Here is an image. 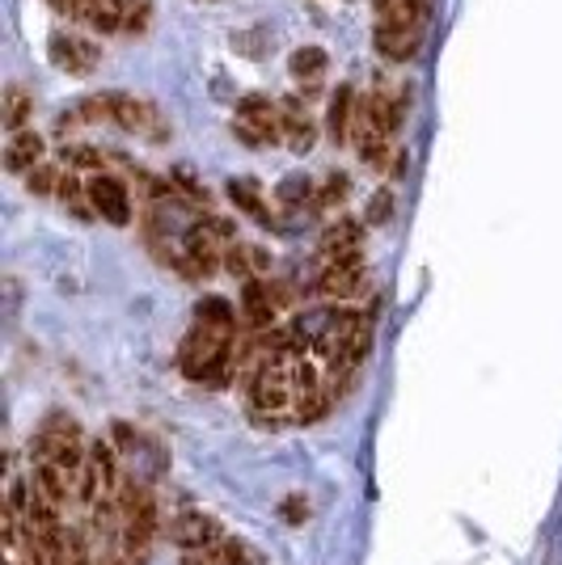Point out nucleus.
Listing matches in <instances>:
<instances>
[{"mask_svg":"<svg viewBox=\"0 0 562 565\" xmlns=\"http://www.w3.org/2000/svg\"><path fill=\"white\" fill-rule=\"evenodd\" d=\"M314 194H318V187L309 182V178H301V174H292V178H283L280 190H276V198H280L288 211H301L305 203L314 207Z\"/></svg>","mask_w":562,"mask_h":565,"instance_id":"nucleus-17","label":"nucleus"},{"mask_svg":"<svg viewBox=\"0 0 562 565\" xmlns=\"http://www.w3.org/2000/svg\"><path fill=\"white\" fill-rule=\"evenodd\" d=\"M318 292L325 300H352L363 292V254H339V258H325L318 274Z\"/></svg>","mask_w":562,"mask_h":565,"instance_id":"nucleus-6","label":"nucleus"},{"mask_svg":"<svg viewBox=\"0 0 562 565\" xmlns=\"http://www.w3.org/2000/svg\"><path fill=\"white\" fill-rule=\"evenodd\" d=\"M30 114H35V98H30L22 85H9V89H4V127H9V131H22Z\"/></svg>","mask_w":562,"mask_h":565,"instance_id":"nucleus-16","label":"nucleus"},{"mask_svg":"<svg viewBox=\"0 0 562 565\" xmlns=\"http://www.w3.org/2000/svg\"><path fill=\"white\" fill-rule=\"evenodd\" d=\"M280 312H283V304L271 279H245V283H241V330H245V334L271 330V325L280 321Z\"/></svg>","mask_w":562,"mask_h":565,"instance_id":"nucleus-4","label":"nucleus"},{"mask_svg":"<svg viewBox=\"0 0 562 565\" xmlns=\"http://www.w3.org/2000/svg\"><path fill=\"white\" fill-rule=\"evenodd\" d=\"M389 211H394V194H389V190H376L372 203H368V224H385Z\"/></svg>","mask_w":562,"mask_h":565,"instance_id":"nucleus-22","label":"nucleus"},{"mask_svg":"<svg viewBox=\"0 0 562 565\" xmlns=\"http://www.w3.org/2000/svg\"><path fill=\"white\" fill-rule=\"evenodd\" d=\"M305 515H309V506H305L301 498H288V502H283V519H288V524H305Z\"/></svg>","mask_w":562,"mask_h":565,"instance_id":"nucleus-23","label":"nucleus"},{"mask_svg":"<svg viewBox=\"0 0 562 565\" xmlns=\"http://www.w3.org/2000/svg\"><path fill=\"white\" fill-rule=\"evenodd\" d=\"M60 178H64V169H60V165H51V160H39V165H35V169L26 174V190L47 198V194H55V190H60Z\"/></svg>","mask_w":562,"mask_h":565,"instance_id":"nucleus-21","label":"nucleus"},{"mask_svg":"<svg viewBox=\"0 0 562 565\" xmlns=\"http://www.w3.org/2000/svg\"><path fill=\"white\" fill-rule=\"evenodd\" d=\"M47 55H51V64H55L60 73H68V76H89L102 64V47H98L93 38L73 35V30H55L51 42H47Z\"/></svg>","mask_w":562,"mask_h":565,"instance_id":"nucleus-5","label":"nucleus"},{"mask_svg":"<svg viewBox=\"0 0 562 565\" xmlns=\"http://www.w3.org/2000/svg\"><path fill=\"white\" fill-rule=\"evenodd\" d=\"M233 136H238L245 149H271L283 140V111L280 102L263 98V93H250L238 102V118H233Z\"/></svg>","mask_w":562,"mask_h":565,"instance_id":"nucleus-2","label":"nucleus"},{"mask_svg":"<svg viewBox=\"0 0 562 565\" xmlns=\"http://www.w3.org/2000/svg\"><path fill=\"white\" fill-rule=\"evenodd\" d=\"M165 536H169V544H178L182 553H195V549L220 544V540H225V528H220V519H212V515H203V511H182V515H174V519L165 524Z\"/></svg>","mask_w":562,"mask_h":565,"instance_id":"nucleus-8","label":"nucleus"},{"mask_svg":"<svg viewBox=\"0 0 562 565\" xmlns=\"http://www.w3.org/2000/svg\"><path fill=\"white\" fill-rule=\"evenodd\" d=\"M356 106H360L356 89H352V85H339V89H334V98H330V106H325V136H330L334 144H352Z\"/></svg>","mask_w":562,"mask_h":565,"instance_id":"nucleus-9","label":"nucleus"},{"mask_svg":"<svg viewBox=\"0 0 562 565\" xmlns=\"http://www.w3.org/2000/svg\"><path fill=\"white\" fill-rule=\"evenodd\" d=\"M47 156V144L35 127H22V131H9V144H4V169L9 174H30Z\"/></svg>","mask_w":562,"mask_h":565,"instance_id":"nucleus-10","label":"nucleus"},{"mask_svg":"<svg viewBox=\"0 0 562 565\" xmlns=\"http://www.w3.org/2000/svg\"><path fill=\"white\" fill-rule=\"evenodd\" d=\"M111 123L149 140V144H165L169 140V118L157 111V102L136 98V93H111Z\"/></svg>","mask_w":562,"mask_h":565,"instance_id":"nucleus-3","label":"nucleus"},{"mask_svg":"<svg viewBox=\"0 0 562 565\" xmlns=\"http://www.w3.org/2000/svg\"><path fill=\"white\" fill-rule=\"evenodd\" d=\"M60 156H64V165H68V169H93V174L111 165V152L93 149V144H64Z\"/></svg>","mask_w":562,"mask_h":565,"instance_id":"nucleus-19","label":"nucleus"},{"mask_svg":"<svg viewBox=\"0 0 562 565\" xmlns=\"http://www.w3.org/2000/svg\"><path fill=\"white\" fill-rule=\"evenodd\" d=\"M363 241V224L360 220H339V224L325 228V236H321V262L325 258H339V254H352V249H360Z\"/></svg>","mask_w":562,"mask_h":565,"instance_id":"nucleus-15","label":"nucleus"},{"mask_svg":"<svg viewBox=\"0 0 562 565\" xmlns=\"http://www.w3.org/2000/svg\"><path fill=\"white\" fill-rule=\"evenodd\" d=\"M280 111H283V144L292 152L314 149L318 144V127H314V118L305 111V102L301 98H283Z\"/></svg>","mask_w":562,"mask_h":565,"instance_id":"nucleus-11","label":"nucleus"},{"mask_svg":"<svg viewBox=\"0 0 562 565\" xmlns=\"http://www.w3.org/2000/svg\"><path fill=\"white\" fill-rule=\"evenodd\" d=\"M229 198L238 203V211H245L254 224L276 228V216H271V207H267V198H263V190H258L254 178H233L229 182Z\"/></svg>","mask_w":562,"mask_h":565,"instance_id":"nucleus-13","label":"nucleus"},{"mask_svg":"<svg viewBox=\"0 0 562 565\" xmlns=\"http://www.w3.org/2000/svg\"><path fill=\"white\" fill-rule=\"evenodd\" d=\"M225 270L233 274V279H263V274H271V254L263 249V245H245V241H229L225 245Z\"/></svg>","mask_w":562,"mask_h":565,"instance_id":"nucleus-12","label":"nucleus"},{"mask_svg":"<svg viewBox=\"0 0 562 565\" xmlns=\"http://www.w3.org/2000/svg\"><path fill=\"white\" fill-rule=\"evenodd\" d=\"M85 182H89V203H93V211H98L106 224H115V228L131 224V194L123 187V178L98 169V174H89Z\"/></svg>","mask_w":562,"mask_h":565,"instance_id":"nucleus-7","label":"nucleus"},{"mask_svg":"<svg viewBox=\"0 0 562 565\" xmlns=\"http://www.w3.org/2000/svg\"><path fill=\"white\" fill-rule=\"evenodd\" d=\"M325 51L321 47H301V51H292V60H288V73L296 85H305V93H314L321 85V76H325Z\"/></svg>","mask_w":562,"mask_h":565,"instance_id":"nucleus-14","label":"nucleus"},{"mask_svg":"<svg viewBox=\"0 0 562 565\" xmlns=\"http://www.w3.org/2000/svg\"><path fill=\"white\" fill-rule=\"evenodd\" d=\"M195 321H207V325H238L241 330L238 308L225 300V296H203V300L195 304Z\"/></svg>","mask_w":562,"mask_h":565,"instance_id":"nucleus-18","label":"nucleus"},{"mask_svg":"<svg viewBox=\"0 0 562 565\" xmlns=\"http://www.w3.org/2000/svg\"><path fill=\"white\" fill-rule=\"evenodd\" d=\"M347 194H352V182H347L343 174H330L318 187V194H314V207H309V211H330V207H339Z\"/></svg>","mask_w":562,"mask_h":565,"instance_id":"nucleus-20","label":"nucleus"},{"mask_svg":"<svg viewBox=\"0 0 562 565\" xmlns=\"http://www.w3.org/2000/svg\"><path fill=\"white\" fill-rule=\"evenodd\" d=\"M427 35V0H376V51L410 64Z\"/></svg>","mask_w":562,"mask_h":565,"instance_id":"nucleus-1","label":"nucleus"}]
</instances>
